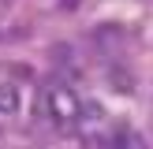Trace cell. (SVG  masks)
<instances>
[{"label": "cell", "mask_w": 153, "mask_h": 149, "mask_svg": "<svg viewBox=\"0 0 153 149\" xmlns=\"http://www.w3.org/2000/svg\"><path fill=\"white\" fill-rule=\"evenodd\" d=\"M45 116L56 131H75L82 119V101L67 82H52L45 86Z\"/></svg>", "instance_id": "obj_1"}, {"label": "cell", "mask_w": 153, "mask_h": 149, "mask_svg": "<svg viewBox=\"0 0 153 149\" xmlns=\"http://www.w3.org/2000/svg\"><path fill=\"white\" fill-rule=\"evenodd\" d=\"M19 108H22L19 86H0V116H15Z\"/></svg>", "instance_id": "obj_2"}, {"label": "cell", "mask_w": 153, "mask_h": 149, "mask_svg": "<svg viewBox=\"0 0 153 149\" xmlns=\"http://www.w3.org/2000/svg\"><path fill=\"white\" fill-rule=\"evenodd\" d=\"M108 149H146V142H142L138 134H131V131H120L116 138L108 142Z\"/></svg>", "instance_id": "obj_3"}]
</instances>
